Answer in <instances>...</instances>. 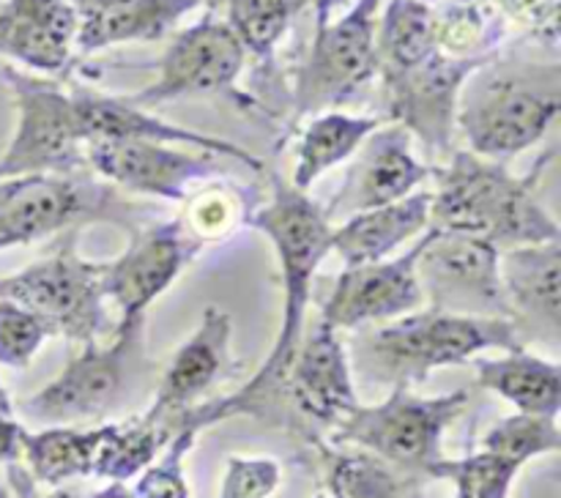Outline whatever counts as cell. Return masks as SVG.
<instances>
[{"label": "cell", "mask_w": 561, "mask_h": 498, "mask_svg": "<svg viewBox=\"0 0 561 498\" xmlns=\"http://www.w3.org/2000/svg\"><path fill=\"white\" fill-rule=\"evenodd\" d=\"M247 222L272 241L274 255L279 260L283 323H279L274 348L268 350L255 378L228 397L208 399L186 410L179 421V430L190 427V430L203 432L206 427L233 419V416H255L279 430H294L288 403H285V381H288L296 348L305 334L307 306L312 299L318 266L329 255L332 222L323 213V206H318L307 192L296 189L283 175H274L272 200L247 213Z\"/></svg>", "instance_id": "cell-1"}, {"label": "cell", "mask_w": 561, "mask_h": 498, "mask_svg": "<svg viewBox=\"0 0 561 498\" xmlns=\"http://www.w3.org/2000/svg\"><path fill=\"white\" fill-rule=\"evenodd\" d=\"M431 228L477 235L499 250L561 241L559 222L537 197V170L526 178L455 148L444 164H433Z\"/></svg>", "instance_id": "cell-2"}, {"label": "cell", "mask_w": 561, "mask_h": 498, "mask_svg": "<svg viewBox=\"0 0 561 498\" xmlns=\"http://www.w3.org/2000/svg\"><path fill=\"white\" fill-rule=\"evenodd\" d=\"M356 332L348 354L351 372L389 389L425 383L431 372L469 364L485 350L524 348L504 317L449 315L431 306Z\"/></svg>", "instance_id": "cell-3"}, {"label": "cell", "mask_w": 561, "mask_h": 498, "mask_svg": "<svg viewBox=\"0 0 561 498\" xmlns=\"http://www.w3.org/2000/svg\"><path fill=\"white\" fill-rule=\"evenodd\" d=\"M559 113V60L499 58L496 53L466 77L455 124L471 153L507 164L537 146Z\"/></svg>", "instance_id": "cell-4"}, {"label": "cell", "mask_w": 561, "mask_h": 498, "mask_svg": "<svg viewBox=\"0 0 561 498\" xmlns=\"http://www.w3.org/2000/svg\"><path fill=\"white\" fill-rule=\"evenodd\" d=\"M146 326L115 328L107 345L85 343L64 370L31 397L14 403V414L44 427L91 425L121 410L135 394L146 367Z\"/></svg>", "instance_id": "cell-5"}, {"label": "cell", "mask_w": 561, "mask_h": 498, "mask_svg": "<svg viewBox=\"0 0 561 498\" xmlns=\"http://www.w3.org/2000/svg\"><path fill=\"white\" fill-rule=\"evenodd\" d=\"M469 389L436 397H422L409 386L389 389L376 405H356L327 436L329 443L365 449L398 468L431 479V468L442 463L444 432L469 405Z\"/></svg>", "instance_id": "cell-6"}, {"label": "cell", "mask_w": 561, "mask_h": 498, "mask_svg": "<svg viewBox=\"0 0 561 498\" xmlns=\"http://www.w3.org/2000/svg\"><path fill=\"white\" fill-rule=\"evenodd\" d=\"M135 217V202L91 173L0 178V252L91 222H115L131 230Z\"/></svg>", "instance_id": "cell-7"}, {"label": "cell", "mask_w": 561, "mask_h": 498, "mask_svg": "<svg viewBox=\"0 0 561 498\" xmlns=\"http://www.w3.org/2000/svg\"><path fill=\"white\" fill-rule=\"evenodd\" d=\"M3 80L14 99L16 126L0 153V178L91 173L71 91L14 66H3Z\"/></svg>", "instance_id": "cell-8"}, {"label": "cell", "mask_w": 561, "mask_h": 498, "mask_svg": "<svg viewBox=\"0 0 561 498\" xmlns=\"http://www.w3.org/2000/svg\"><path fill=\"white\" fill-rule=\"evenodd\" d=\"M102 274L104 263L80 257L69 241L22 271L0 277V299L36 312L53 337L96 343L107 326Z\"/></svg>", "instance_id": "cell-9"}, {"label": "cell", "mask_w": 561, "mask_h": 498, "mask_svg": "<svg viewBox=\"0 0 561 498\" xmlns=\"http://www.w3.org/2000/svg\"><path fill=\"white\" fill-rule=\"evenodd\" d=\"M383 0H356L343 16L316 27L296 74V120L337 109L378 74V11Z\"/></svg>", "instance_id": "cell-10"}, {"label": "cell", "mask_w": 561, "mask_h": 498, "mask_svg": "<svg viewBox=\"0 0 561 498\" xmlns=\"http://www.w3.org/2000/svg\"><path fill=\"white\" fill-rule=\"evenodd\" d=\"M499 257L502 250L491 241L431 228L420 239L416 282L431 310L510 321Z\"/></svg>", "instance_id": "cell-11"}, {"label": "cell", "mask_w": 561, "mask_h": 498, "mask_svg": "<svg viewBox=\"0 0 561 498\" xmlns=\"http://www.w3.org/2000/svg\"><path fill=\"white\" fill-rule=\"evenodd\" d=\"M285 403L294 425L290 432L307 447L327 438L359 405L348 348L323 317H316L301 334L285 381Z\"/></svg>", "instance_id": "cell-12"}, {"label": "cell", "mask_w": 561, "mask_h": 498, "mask_svg": "<svg viewBox=\"0 0 561 498\" xmlns=\"http://www.w3.org/2000/svg\"><path fill=\"white\" fill-rule=\"evenodd\" d=\"M201 250L203 244L186 233L181 217L131 228L124 255L104 263L102 274L104 299L115 301L121 312L115 328L146 326L153 301L173 288Z\"/></svg>", "instance_id": "cell-13"}, {"label": "cell", "mask_w": 561, "mask_h": 498, "mask_svg": "<svg viewBox=\"0 0 561 498\" xmlns=\"http://www.w3.org/2000/svg\"><path fill=\"white\" fill-rule=\"evenodd\" d=\"M244 66L247 49L233 27L225 16L208 14L175 33L157 66V80L124 99L135 107L151 109L184 96L230 93L236 91Z\"/></svg>", "instance_id": "cell-14"}, {"label": "cell", "mask_w": 561, "mask_h": 498, "mask_svg": "<svg viewBox=\"0 0 561 498\" xmlns=\"http://www.w3.org/2000/svg\"><path fill=\"white\" fill-rule=\"evenodd\" d=\"M496 55V53H493ZM491 58V55H488ZM488 58H449L433 53L405 71H383V109L389 124H398L425 146L427 153L449 159L458 129V96L466 77Z\"/></svg>", "instance_id": "cell-15"}, {"label": "cell", "mask_w": 561, "mask_h": 498, "mask_svg": "<svg viewBox=\"0 0 561 498\" xmlns=\"http://www.w3.org/2000/svg\"><path fill=\"white\" fill-rule=\"evenodd\" d=\"M85 164L110 186L157 200L184 202L203 181L233 173L230 159L208 151H181L162 142H85ZM236 164V162H233Z\"/></svg>", "instance_id": "cell-16"}, {"label": "cell", "mask_w": 561, "mask_h": 498, "mask_svg": "<svg viewBox=\"0 0 561 498\" xmlns=\"http://www.w3.org/2000/svg\"><path fill=\"white\" fill-rule=\"evenodd\" d=\"M351 159L354 162L343 186L334 200L323 206L332 224L334 219H348L359 211L405 200L433 178V164L416 157L411 135L398 124L378 126Z\"/></svg>", "instance_id": "cell-17"}, {"label": "cell", "mask_w": 561, "mask_h": 498, "mask_svg": "<svg viewBox=\"0 0 561 498\" xmlns=\"http://www.w3.org/2000/svg\"><path fill=\"white\" fill-rule=\"evenodd\" d=\"M416 255L420 241L403 255H394L367 266H345L334 279L321 315L337 332H356L373 323L394 321L409 312L422 310L425 296L416 282Z\"/></svg>", "instance_id": "cell-18"}, {"label": "cell", "mask_w": 561, "mask_h": 498, "mask_svg": "<svg viewBox=\"0 0 561 498\" xmlns=\"http://www.w3.org/2000/svg\"><path fill=\"white\" fill-rule=\"evenodd\" d=\"M71 102H75L77 120H80L82 140L85 142H162V146H186L195 151L217 153V157L230 159L252 173H263V162L250 153L247 148L236 146L225 137L203 135V131L184 129L170 120L157 118L151 109L135 107L124 96H110V93L91 91V88L75 85Z\"/></svg>", "instance_id": "cell-19"}, {"label": "cell", "mask_w": 561, "mask_h": 498, "mask_svg": "<svg viewBox=\"0 0 561 498\" xmlns=\"http://www.w3.org/2000/svg\"><path fill=\"white\" fill-rule=\"evenodd\" d=\"M230 343L233 321L222 306H206L195 334L170 359L168 370L157 381L153 403L142 416L179 432V421L186 410L201 405L214 383L230 372Z\"/></svg>", "instance_id": "cell-20"}, {"label": "cell", "mask_w": 561, "mask_h": 498, "mask_svg": "<svg viewBox=\"0 0 561 498\" xmlns=\"http://www.w3.org/2000/svg\"><path fill=\"white\" fill-rule=\"evenodd\" d=\"M510 323L520 345H561V241L504 250L499 257Z\"/></svg>", "instance_id": "cell-21"}, {"label": "cell", "mask_w": 561, "mask_h": 498, "mask_svg": "<svg viewBox=\"0 0 561 498\" xmlns=\"http://www.w3.org/2000/svg\"><path fill=\"white\" fill-rule=\"evenodd\" d=\"M77 14L66 0H3L0 58L38 74H60L75 55Z\"/></svg>", "instance_id": "cell-22"}, {"label": "cell", "mask_w": 561, "mask_h": 498, "mask_svg": "<svg viewBox=\"0 0 561 498\" xmlns=\"http://www.w3.org/2000/svg\"><path fill=\"white\" fill-rule=\"evenodd\" d=\"M431 192L420 189L392 206L359 211L332 224L329 252H337L345 266L389 260L400 246L431 230Z\"/></svg>", "instance_id": "cell-23"}, {"label": "cell", "mask_w": 561, "mask_h": 498, "mask_svg": "<svg viewBox=\"0 0 561 498\" xmlns=\"http://www.w3.org/2000/svg\"><path fill=\"white\" fill-rule=\"evenodd\" d=\"M316 458L327 498H425L431 479L387 463L378 454L318 438L307 447Z\"/></svg>", "instance_id": "cell-24"}, {"label": "cell", "mask_w": 561, "mask_h": 498, "mask_svg": "<svg viewBox=\"0 0 561 498\" xmlns=\"http://www.w3.org/2000/svg\"><path fill=\"white\" fill-rule=\"evenodd\" d=\"M195 9H201L197 0H113L77 22L75 53L91 55L115 44L159 42Z\"/></svg>", "instance_id": "cell-25"}, {"label": "cell", "mask_w": 561, "mask_h": 498, "mask_svg": "<svg viewBox=\"0 0 561 498\" xmlns=\"http://www.w3.org/2000/svg\"><path fill=\"white\" fill-rule=\"evenodd\" d=\"M477 386L499 394L518 408V414L553 416L561 410V367L526 348L504 350L502 359H471Z\"/></svg>", "instance_id": "cell-26"}, {"label": "cell", "mask_w": 561, "mask_h": 498, "mask_svg": "<svg viewBox=\"0 0 561 498\" xmlns=\"http://www.w3.org/2000/svg\"><path fill=\"white\" fill-rule=\"evenodd\" d=\"M378 126H383V118L378 115H351L343 109L312 115L296 142V167L290 184L307 192L329 170L348 162Z\"/></svg>", "instance_id": "cell-27"}, {"label": "cell", "mask_w": 561, "mask_h": 498, "mask_svg": "<svg viewBox=\"0 0 561 498\" xmlns=\"http://www.w3.org/2000/svg\"><path fill=\"white\" fill-rule=\"evenodd\" d=\"M102 430L104 425H58L42 427L36 432L25 430L20 460H25L31 482L55 490L91 476Z\"/></svg>", "instance_id": "cell-28"}, {"label": "cell", "mask_w": 561, "mask_h": 498, "mask_svg": "<svg viewBox=\"0 0 561 498\" xmlns=\"http://www.w3.org/2000/svg\"><path fill=\"white\" fill-rule=\"evenodd\" d=\"M175 432L159 421L137 416L126 421H104L91 476L104 482H126L148 468Z\"/></svg>", "instance_id": "cell-29"}, {"label": "cell", "mask_w": 561, "mask_h": 498, "mask_svg": "<svg viewBox=\"0 0 561 498\" xmlns=\"http://www.w3.org/2000/svg\"><path fill=\"white\" fill-rule=\"evenodd\" d=\"M376 47L378 74L405 71L438 53L433 5L425 0H389L378 20Z\"/></svg>", "instance_id": "cell-30"}, {"label": "cell", "mask_w": 561, "mask_h": 498, "mask_svg": "<svg viewBox=\"0 0 561 498\" xmlns=\"http://www.w3.org/2000/svg\"><path fill=\"white\" fill-rule=\"evenodd\" d=\"M436 49L449 58H488L499 49L507 33L491 0H449L442 9H433Z\"/></svg>", "instance_id": "cell-31"}, {"label": "cell", "mask_w": 561, "mask_h": 498, "mask_svg": "<svg viewBox=\"0 0 561 498\" xmlns=\"http://www.w3.org/2000/svg\"><path fill=\"white\" fill-rule=\"evenodd\" d=\"M307 5H316L321 11L323 0H228L225 22L233 27L247 55L268 60L294 16L301 14Z\"/></svg>", "instance_id": "cell-32"}, {"label": "cell", "mask_w": 561, "mask_h": 498, "mask_svg": "<svg viewBox=\"0 0 561 498\" xmlns=\"http://www.w3.org/2000/svg\"><path fill=\"white\" fill-rule=\"evenodd\" d=\"M480 449L507 458L524 468L529 460L542 454H557L561 449L559 419L553 416L513 414L499 419L491 430L482 436Z\"/></svg>", "instance_id": "cell-33"}, {"label": "cell", "mask_w": 561, "mask_h": 498, "mask_svg": "<svg viewBox=\"0 0 561 498\" xmlns=\"http://www.w3.org/2000/svg\"><path fill=\"white\" fill-rule=\"evenodd\" d=\"M520 465L507 458L477 449L466 458H444L431 468V479L453 482V485L469 490L471 498H510Z\"/></svg>", "instance_id": "cell-34"}, {"label": "cell", "mask_w": 561, "mask_h": 498, "mask_svg": "<svg viewBox=\"0 0 561 498\" xmlns=\"http://www.w3.org/2000/svg\"><path fill=\"white\" fill-rule=\"evenodd\" d=\"M197 436L201 432L190 427L175 432L159 458L142 474H137L131 485H126V498H190L184 458L195 449Z\"/></svg>", "instance_id": "cell-35"}, {"label": "cell", "mask_w": 561, "mask_h": 498, "mask_svg": "<svg viewBox=\"0 0 561 498\" xmlns=\"http://www.w3.org/2000/svg\"><path fill=\"white\" fill-rule=\"evenodd\" d=\"M49 337L53 332L36 312L0 299V364L25 370Z\"/></svg>", "instance_id": "cell-36"}, {"label": "cell", "mask_w": 561, "mask_h": 498, "mask_svg": "<svg viewBox=\"0 0 561 498\" xmlns=\"http://www.w3.org/2000/svg\"><path fill=\"white\" fill-rule=\"evenodd\" d=\"M283 487V463L266 454H230L217 498H272Z\"/></svg>", "instance_id": "cell-37"}, {"label": "cell", "mask_w": 561, "mask_h": 498, "mask_svg": "<svg viewBox=\"0 0 561 498\" xmlns=\"http://www.w3.org/2000/svg\"><path fill=\"white\" fill-rule=\"evenodd\" d=\"M186 217H181L186 233L195 241L206 244L208 239H217L228 230L230 217H233L236 200L217 189V186H206L201 192H192L186 197Z\"/></svg>", "instance_id": "cell-38"}, {"label": "cell", "mask_w": 561, "mask_h": 498, "mask_svg": "<svg viewBox=\"0 0 561 498\" xmlns=\"http://www.w3.org/2000/svg\"><path fill=\"white\" fill-rule=\"evenodd\" d=\"M504 22H515L535 42L557 49L559 44V0H491Z\"/></svg>", "instance_id": "cell-39"}, {"label": "cell", "mask_w": 561, "mask_h": 498, "mask_svg": "<svg viewBox=\"0 0 561 498\" xmlns=\"http://www.w3.org/2000/svg\"><path fill=\"white\" fill-rule=\"evenodd\" d=\"M25 430L16 416H0V465H14L20 460Z\"/></svg>", "instance_id": "cell-40"}, {"label": "cell", "mask_w": 561, "mask_h": 498, "mask_svg": "<svg viewBox=\"0 0 561 498\" xmlns=\"http://www.w3.org/2000/svg\"><path fill=\"white\" fill-rule=\"evenodd\" d=\"M44 498H126V485H121V482H110L104 490H96V493H77V490H69V487H55V490Z\"/></svg>", "instance_id": "cell-41"}, {"label": "cell", "mask_w": 561, "mask_h": 498, "mask_svg": "<svg viewBox=\"0 0 561 498\" xmlns=\"http://www.w3.org/2000/svg\"><path fill=\"white\" fill-rule=\"evenodd\" d=\"M66 3H69V9L75 11L77 20H82V16H88V14H96L99 9L110 5L113 0H66Z\"/></svg>", "instance_id": "cell-42"}, {"label": "cell", "mask_w": 561, "mask_h": 498, "mask_svg": "<svg viewBox=\"0 0 561 498\" xmlns=\"http://www.w3.org/2000/svg\"><path fill=\"white\" fill-rule=\"evenodd\" d=\"M0 416H16L14 414V399H11L9 389L3 386V381H0Z\"/></svg>", "instance_id": "cell-43"}, {"label": "cell", "mask_w": 561, "mask_h": 498, "mask_svg": "<svg viewBox=\"0 0 561 498\" xmlns=\"http://www.w3.org/2000/svg\"><path fill=\"white\" fill-rule=\"evenodd\" d=\"M197 3L206 5V9H211V14H217V11H225L228 0H197Z\"/></svg>", "instance_id": "cell-44"}, {"label": "cell", "mask_w": 561, "mask_h": 498, "mask_svg": "<svg viewBox=\"0 0 561 498\" xmlns=\"http://www.w3.org/2000/svg\"><path fill=\"white\" fill-rule=\"evenodd\" d=\"M455 498H471V496H469V490H463V487L455 485Z\"/></svg>", "instance_id": "cell-45"}, {"label": "cell", "mask_w": 561, "mask_h": 498, "mask_svg": "<svg viewBox=\"0 0 561 498\" xmlns=\"http://www.w3.org/2000/svg\"><path fill=\"white\" fill-rule=\"evenodd\" d=\"M0 498H9V493H5L3 487H0Z\"/></svg>", "instance_id": "cell-46"}, {"label": "cell", "mask_w": 561, "mask_h": 498, "mask_svg": "<svg viewBox=\"0 0 561 498\" xmlns=\"http://www.w3.org/2000/svg\"><path fill=\"white\" fill-rule=\"evenodd\" d=\"M312 498H327V496H323V493H316V496H312Z\"/></svg>", "instance_id": "cell-47"}, {"label": "cell", "mask_w": 561, "mask_h": 498, "mask_svg": "<svg viewBox=\"0 0 561 498\" xmlns=\"http://www.w3.org/2000/svg\"><path fill=\"white\" fill-rule=\"evenodd\" d=\"M425 3H436V0H425Z\"/></svg>", "instance_id": "cell-48"}]
</instances>
